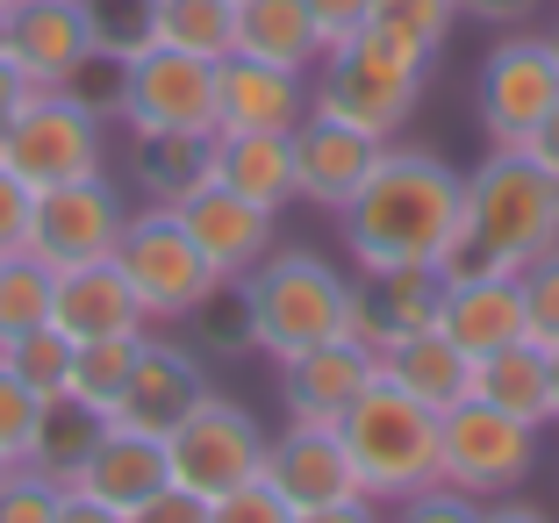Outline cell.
<instances>
[{
	"mask_svg": "<svg viewBox=\"0 0 559 523\" xmlns=\"http://www.w3.org/2000/svg\"><path fill=\"white\" fill-rule=\"evenodd\" d=\"M373 22H380V29L416 36V44L438 58L444 36H452V22H460V0H373Z\"/></svg>",
	"mask_w": 559,
	"mask_h": 523,
	"instance_id": "36",
	"label": "cell"
},
{
	"mask_svg": "<svg viewBox=\"0 0 559 523\" xmlns=\"http://www.w3.org/2000/svg\"><path fill=\"white\" fill-rule=\"evenodd\" d=\"M424 80H430V50L402 29L366 22L352 44L323 50L309 108L330 115V122H352V130L380 136V144H395V130L416 115V100H424Z\"/></svg>",
	"mask_w": 559,
	"mask_h": 523,
	"instance_id": "4",
	"label": "cell"
},
{
	"mask_svg": "<svg viewBox=\"0 0 559 523\" xmlns=\"http://www.w3.org/2000/svg\"><path fill=\"white\" fill-rule=\"evenodd\" d=\"M209 366L187 352V344H165V337H144L136 352V373H130V394L116 402V424L144 430V438H173L187 416L209 402Z\"/></svg>",
	"mask_w": 559,
	"mask_h": 523,
	"instance_id": "16",
	"label": "cell"
},
{
	"mask_svg": "<svg viewBox=\"0 0 559 523\" xmlns=\"http://www.w3.org/2000/svg\"><path fill=\"white\" fill-rule=\"evenodd\" d=\"M287 151H295V201H309V209H323V215H345L352 201H359V187L373 180V165H380L388 144L309 108L295 130H287Z\"/></svg>",
	"mask_w": 559,
	"mask_h": 523,
	"instance_id": "13",
	"label": "cell"
},
{
	"mask_svg": "<svg viewBox=\"0 0 559 523\" xmlns=\"http://www.w3.org/2000/svg\"><path fill=\"white\" fill-rule=\"evenodd\" d=\"M100 438H108V416L86 409V402H72V394H50L22 466H36V474L58 480V488H80V474H86V459H94Z\"/></svg>",
	"mask_w": 559,
	"mask_h": 523,
	"instance_id": "28",
	"label": "cell"
},
{
	"mask_svg": "<svg viewBox=\"0 0 559 523\" xmlns=\"http://www.w3.org/2000/svg\"><path fill=\"white\" fill-rule=\"evenodd\" d=\"M545 0H460V22H480V29H524Z\"/></svg>",
	"mask_w": 559,
	"mask_h": 523,
	"instance_id": "43",
	"label": "cell"
},
{
	"mask_svg": "<svg viewBox=\"0 0 559 523\" xmlns=\"http://www.w3.org/2000/svg\"><path fill=\"white\" fill-rule=\"evenodd\" d=\"M180 223L194 229L201 259L215 265V280H223V287H237V280H245L251 265L280 245V215L251 209L245 194H230V187H215V180L201 187V194L180 201Z\"/></svg>",
	"mask_w": 559,
	"mask_h": 523,
	"instance_id": "19",
	"label": "cell"
},
{
	"mask_svg": "<svg viewBox=\"0 0 559 523\" xmlns=\"http://www.w3.org/2000/svg\"><path fill=\"white\" fill-rule=\"evenodd\" d=\"M122 229H130V201L108 173H86V180L44 187L36 194V223H29V259H44L50 273H72V265H100L116 259Z\"/></svg>",
	"mask_w": 559,
	"mask_h": 523,
	"instance_id": "12",
	"label": "cell"
},
{
	"mask_svg": "<svg viewBox=\"0 0 559 523\" xmlns=\"http://www.w3.org/2000/svg\"><path fill=\"white\" fill-rule=\"evenodd\" d=\"M50 323L66 330L72 344H100V337H136V330H151V316H144V301H136V287L122 280V265L100 259V265L58 273V287H50Z\"/></svg>",
	"mask_w": 559,
	"mask_h": 523,
	"instance_id": "20",
	"label": "cell"
},
{
	"mask_svg": "<svg viewBox=\"0 0 559 523\" xmlns=\"http://www.w3.org/2000/svg\"><path fill=\"white\" fill-rule=\"evenodd\" d=\"M380 373L395 380L402 394H416L424 409H438V416H452L460 402H474V359H466L438 323L416 330V337H402V344H388V352H380Z\"/></svg>",
	"mask_w": 559,
	"mask_h": 523,
	"instance_id": "24",
	"label": "cell"
},
{
	"mask_svg": "<svg viewBox=\"0 0 559 523\" xmlns=\"http://www.w3.org/2000/svg\"><path fill=\"white\" fill-rule=\"evenodd\" d=\"M230 50L237 58H259V66H280V72L323 66L309 0H237L230 8Z\"/></svg>",
	"mask_w": 559,
	"mask_h": 523,
	"instance_id": "25",
	"label": "cell"
},
{
	"mask_svg": "<svg viewBox=\"0 0 559 523\" xmlns=\"http://www.w3.org/2000/svg\"><path fill=\"white\" fill-rule=\"evenodd\" d=\"M0 359H8V366H15V373L29 380V388L44 394V402H50V394H66V373H72V337H66L58 323H44V330H29V337H15L8 352H0Z\"/></svg>",
	"mask_w": 559,
	"mask_h": 523,
	"instance_id": "33",
	"label": "cell"
},
{
	"mask_svg": "<svg viewBox=\"0 0 559 523\" xmlns=\"http://www.w3.org/2000/svg\"><path fill=\"white\" fill-rule=\"evenodd\" d=\"M438 295H444L438 273H366V280H352L345 337H359L380 359L388 344H402V337H416V330L438 323Z\"/></svg>",
	"mask_w": 559,
	"mask_h": 523,
	"instance_id": "21",
	"label": "cell"
},
{
	"mask_svg": "<svg viewBox=\"0 0 559 523\" xmlns=\"http://www.w3.org/2000/svg\"><path fill=\"white\" fill-rule=\"evenodd\" d=\"M209 523H295V509L280 502V488L259 474V480H245V488L215 495V502H209Z\"/></svg>",
	"mask_w": 559,
	"mask_h": 523,
	"instance_id": "38",
	"label": "cell"
},
{
	"mask_svg": "<svg viewBox=\"0 0 559 523\" xmlns=\"http://www.w3.org/2000/svg\"><path fill=\"white\" fill-rule=\"evenodd\" d=\"M337 438H345L352 466H359V488L380 509H395L409 495H424L430 480H444V416L424 409L416 394H402L388 373L345 409Z\"/></svg>",
	"mask_w": 559,
	"mask_h": 523,
	"instance_id": "5",
	"label": "cell"
},
{
	"mask_svg": "<svg viewBox=\"0 0 559 523\" xmlns=\"http://www.w3.org/2000/svg\"><path fill=\"white\" fill-rule=\"evenodd\" d=\"M116 115L130 136H215V66L144 44L116 66Z\"/></svg>",
	"mask_w": 559,
	"mask_h": 523,
	"instance_id": "8",
	"label": "cell"
},
{
	"mask_svg": "<svg viewBox=\"0 0 559 523\" xmlns=\"http://www.w3.org/2000/svg\"><path fill=\"white\" fill-rule=\"evenodd\" d=\"M480 523H559V516H545V509L510 502V495H502V502H488V509H480Z\"/></svg>",
	"mask_w": 559,
	"mask_h": 523,
	"instance_id": "48",
	"label": "cell"
},
{
	"mask_svg": "<svg viewBox=\"0 0 559 523\" xmlns=\"http://www.w3.org/2000/svg\"><path fill=\"white\" fill-rule=\"evenodd\" d=\"M29 223H36V187L0 165V259H22L29 251Z\"/></svg>",
	"mask_w": 559,
	"mask_h": 523,
	"instance_id": "40",
	"label": "cell"
},
{
	"mask_svg": "<svg viewBox=\"0 0 559 523\" xmlns=\"http://www.w3.org/2000/svg\"><path fill=\"white\" fill-rule=\"evenodd\" d=\"M36 424H44V394L0 359V459H15V466H22V459H29Z\"/></svg>",
	"mask_w": 559,
	"mask_h": 523,
	"instance_id": "35",
	"label": "cell"
},
{
	"mask_svg": "<svg viewBox=\"0 0 559 523\" xmlns=\"http://www.w3.org/2000/svg\"><path fill=\"white\" fill-rule=\"evenodd\" d=\"M480 509H488V502H474V495H460L452 480H430L424 495H409V502H395V516H388V523H480Z\"/></svg>",
	"mask_w": 559,
	"mask_h": 523,
	"instance_id": "39",
	"label": "cell"
},
{
	"mask_svg": "<svg viewBox=\"0 0 559 523\" xmlns=\"http://www.w3.org/2000/svg\"><path fill=\"white\" fill-rule=\"evenodd\" d=\"M545 366H552V424H559V344L545 352Z\"/></svg>",
	"mask_w": 559,
	"mask_h": 523,
	"instance_id": "49",
	"label": "cell"
},
{
	"mask_svg": "<svg viewBox=\"0 0 559 523\" xmlns=\"http://www.w3.org/2000/svg\"><path fill=\"white\" fill-rule=\"evenodd\" d=\"M0 50H8V15H0Z\"/></svg>",
	"mask_w": 559,
	"mask_h": 523,
	"instance_id": "53",
	"label": "cell"
},
{
	"mask_svg": "<svg viewBox=\"0 0 559 523\" xmlns=\"http://www.w3.org/2000/svg\"><path fill=\"white\" fill-rule=\"evenodd\" d=\"M29 94H36V86L22 80V66L8 58V50H0V130H8V122L22 115V100H29Z\"/></svg>",
	"mask_w": 559,
	"mask_h": 523,
	"instance_id": "45",
	"label": "cell"
},
{
	"mask_svg": "<svg viewBox=\"0 0 559 523\" xmlns=\"http://www.w3.org/2000/svg\"><path fill=\"white\" fill-rule=\"evenodd\" d=\"M230 8L237 0H151V44L223 66L230 58Z\"/></svg>",
	"mask_w": 559,
	"mask_h": 523,
	"instance_id": "31",
	"label": "cell"
},
{
	"mask_svg": "<svg viewBox=\"0 0 559 523\" xmlns=\"http://www.w3.org/2000/svg\"><path fill=\"white\" fill-rule=\"evenodd\" d=\"M58 502H66V488L44 480L36 466H15L0 480V523H58Z\"/></svg>",
	"mask_w": 559,
	"mask_h": 523,
	"instance_id": "37",
	"label": "cell"
},
{
	"mask_svg": "<svg viewBox=\"0 0 559 523\" xmlns=\"http://www.w3.org/2000/svg\"><path fill=\"white\" fill-rule=\"evenodd\" d=\"M130 523H209V502H201V495H187L180 480H173V488H158Z\"/></svg>",
	"mask_w": 559,
	"mask_h": 523,
	"instance_id": "42",
	"label": "cell"
},
{
	"mask_svg": "<svg viewBox=\"0 0 559 523\" xmlns=\"http://www.w3.org/2000/svg\"><path fill=\"white\" fill-rule=\"evenodd\" d=\"M545 36H552V58H559V22H552V29H545Z\"/></svg>",
	"mask_w": 559,
	"mask_h": 523,
	"instance_id": "50",
	"label": "cell"
},
{
	"mask_svg": "<svg viewBox=\"0 0 559 523\" xmlns=\"http://www.w3.org/2000/svg\"><path fill=\"white\" fill-rule=\"evenodd\" d=\"M130 173L144 187V201L180 209L187 194H201L215 180V136H136Z\"/></svg>",
	"mask_w": 559,
	"mask_h": 523,
	"instance_id": "29",
	"label": "cell"
},
{
	"mask_svg": "<svg viewBox=\"0 0 559 523\" xmlns=\"http://www.w3.org/2000/svg\"><path fill=\"white\" fill-rule=\"evenodd\" d=\"M237 301H245L251 352H265L273 366H287V359H301V352H316V344L345 337L352 280L330 259L301 251V245H273L245 280H237Z\"/></svg>",
	"mask_w": 559,
	"mask_h": 523,
	"instance_id": "3",
	"label": "cell"
},
{
	"mask_svg": "<svg viewBox=\"0 0 559 523\" xmlns=\"http://www.w3.org/2000/svg\"><path fill=\"white\" fill-rule=\"evenodd\" d=\"M380 380V359L359 337H330L316 352L280 366V402H287V424H345V409Z\"/></svg>",
	"mask_w": 559,
	"mask_h": 523,
	"instance_id": "17",
	"label": "cell"
},
{
	"mask_svg": "<svg viewBox=\"0 0 559 523\" xmlns=\"http://www.w3.org/2000/svg\"><path fill=\"white\" fill-rule=\"evenodd\" d=\"M265 444L273 438H265V424L245 402L209 394V402L165 438V459H173V480H180L187 495L215 502V495H230V488H245V480L265 474Z\"/></svg>",
	"mask_w": 559,
	"mask_h": 523,
	"instance_id": "11",
	"label": "cell"
},
{
	"mask_svg": "<svg viewBox=\"0 0 559 523\" xmlns=\"http://www.w3.org/2000/svg\"><path fill=\"white\" fill-rule=\"evenodd\" d=\"M116 265L136 287V301H144L151 323H187V316H201L215 295H223V280H215L209 259H201V245H194V229L180 223V209H158V201L130 209Z\"/></svg>",
	"mask_w": 559,
	"mask_h": 523,
	"instance_id": "6",
	"label": "cell"
},
{
	"mask_svg": "<svg viewBox=\"0 0 559 523\" xmlns=\"http://www.w3.org/2000/svg\"><path fill=\"white\" fill-rule=\"evenodd\" d=\"M215 187L245 194L265 215H287L295 209V151H287V136H215Z\"/></svg>",
	"mask_w": 559,
	"mask_h": 523,
	"instance_id": "26",
	"label": "cell"
},
{
	"mask_svg": "<svg viewBox=\"0 0 559 523\" xmlns=\"http://www.w3.org/2000/svg\"><path fill=\"white\" fill-rule=\"evenodd\" d=\"M50 287H58V273L44 259H29V251L22 259H0V352L50 323Z\"/></svg>",
	"mask_w": 559,
	"mask_h": 523,
	"instance_id": "32",
	"label": "cell"
},
{
	"mask_svg": "<svg viewBox=\"0 0 559 523\" xmlns=\"http://www.w3.org/2000/svg\"><path fill=\"white\" fill-rule=\"evenodd\" d=\"M58 523H130V516H116L108 502H94V495L66 488V502H58Z\"/></svg>",
	"mask_w": 559,
	"mask_h": 523,
	"instance_id": "46",
	"label": "cell"
},
{
	"mask_svg": "<svg viewBox=\"0 0 559 523\" xmlns=\"http://www.w3.org/2000/svg\"><path fill=\"white\" fill-rule=\"evenodd\" d=\"M158 488H173L165 438H144V430H130V424H108V438L94 444V459H86V474H80V495L108 502L116 516H136Z\"/></svg>",
	"mask_w": 559,
	"mask_h": 523,
	"instance_id": "23",
	"label": "cell"
},
{
	"mask_svg": "<svg viewBox=\"0 0 559 523\" xmlns=\"http://www.w3.org/2000/svg\"><path fill=\"white\" fill-rule=\"evenodd\" d=\"M309 115V72H280L259 58L215 66V136H287Z\"/></svg>",
	"mask_w": 559,
	"mask_h": 523,
	"instance_id": "15",
	"label": "cell"
},
{
	"mask_svg": "<svg viewBox=\"0 0 559 523\" xmlns=\"http://www.w3.org/2000/svg\"><path fill=\"white\" fill-rule=\"evenodd\" d=\"M295 523H388V509L373 495H352V502H323V509H295Z\"/></svg>",
	"mask_w": 559,
	"mask_h": 523,
	"instance_id": "44",
	"label": "cell"
},
{
	"mask_svg": "<svg viewBox=\"0 0 559 523\" xmlns=\"http://www.w3.org/2000/svg\"><path fill=\"white\" fill-rule=\"evenodd\" d=\"M474 108H480V130H488L495 151H524L531 130H538L545 115L559 108V58H552V36L502 29V44L480 58Z\"/></svg>",
	"mask_w": 559,
	"mask_h": 523,
	"instance_id": "9",
	"label": "cell"
},
{
	"mask_svg": "<svg viewBox=\"0 0 559 523\" xmlns=\"http://www.w3.org/2000/svg\"><path fill=\"white\" fill-rule=\"evenodd\" d=\"M15 8H22V0H0V15H15Z\"/></svg>",
	"mask_w": 559,
	"mask_h": 523,
	"instance_id": "51",
	"label": "cell"
},
{
	"mask_svg": "<svg viewBox=\"0 0 559 523\" xmlns=\"http://www.w3.org/2000/svg\"><path fill=\"white\" fill-rule=\"evenodd\" d=\"M516 295H524V337L552 352L559 344V245L538 251V259L516 273Z\"/></svg>",
	"mask_w": 559,
	"mask_h": 523,
	"instance_id": "34",
	"label": "cell"
},
{
	"mask_svg": "<svg viewBox=\"0 0 559 523\" xmlns=\"http://www.w3.org/2000/svg\"><path fill=\"white\" fill-rule=\"evenodd\" d=\"M8 474H15V459H0V480H8Z\"/></svg>",
	"mask_w": 559,
	"mask_h": 523,
	"instance_id": "52",
	"label": "cell"
},
{
	"mask_svg": "<svg viewBox=\"0 0 559 523\" xmlns=\"http://www.w3.org/2000/svg\"><path fill=\"white\" fill-rule=\"evenodd\" d=\"M144 337H151V330H136V337H100V344H72L66 394L116 424V402L130 394V373H136V352H144Z\"/></svg>",
	"mask_w": 559,
	"mask_h": 523,
	"instance_id": "30",
	"label": "cell"
},
{
	"mask_svg": "<svg viewBox=\"0 0 559 523\" xmlns=\"http://www.w3.org/2000/svg\"><path fill=\"white\" fill-rule=\"evenodd\" d=\"M0 165L29 180L36 194L44 187H66L86 180V173H108V136H100V108L72 86L58 94H29L22 115L0 130Z\"/></svg>",
	"mask_w": 559,
	"mask_h": 523,
	"instance_id": "7",
	"label": "cell"
},
{
	"mask_svg": "<svg viewBox=\"0 0 559 523\" xmlns=\"http://www.w3.org/2000/svg\"><path fill=\"white\" fill-rule=\"evenodd\" d=\"M438 330L460 344L466 359H488V352L516 344V337H524V295H516V273L444 280V295H438Z\"/></svg>",
	"mask_w": 559,
	"mask_h": 523,
	"instance_id": "22",
	"label": "cell"
},
{
	"mask_svg": "<svg viewBox=\"0 0 559 523\" xmlns=\"http://www.w3.org/2000/svg\"><path fill=\"white\" fill-rule=\"evenodd\" d=\"M538 474V424H516L495 402H460L444 416V480L474 502H502Z\"/></svg>",
	"mask_w": 559,
	"mask_h": 523,
	"instance_id": "10",
	"label": "cell"
},
{
	"mask_svg": "<svg viewBox=\"0 0 559 523\" xmlns=\"http://www.w3.org/2000/svg\"><path fill=\"white\" fill-rule=\"evenodd\" d=\"M265 480L280 488L287 509H323V502H352L359 488V466H352L345 438L330 424H287L265 444Z\"/></svg>",
	"mask_w": 559,
	"mask_h": 523,
	"instance_id": "18",
	"label": "cell"
},
{
	"mask_svg": "<svg viewBox=\"0 0 559 523\" xmlns=\"http://www.w3.org/2000/svg\"><path fill=\"white\" fill-rule=\"evenodd\" d=\"M552 245H559V180L531 151H488L466 173V237L444 251L438 280L524 273Z\"/></svg>",
	"mask_w": 559,
	"mask_h": 523,
	"instance_id": "2",
	"label": "cell"
},
{
	"mask_svg": "<svg viewBox=\"0 0 559 523\" xmlns=\"http://www.w3.org/2000/svg\"><path fill=\"white\" fill-rule=\"evenodd\" d=\"M337 223L359 273H438L444 251L466 237V173L438 151L388 144Z\"/></svg>",
	"mask_w": 559,
	"mask_h": 523,
	"instance_id": "1",
	"label": "cell"
},
{
	"mask_svg": "<svg viewBox=\"0 0 559 523\" xmlns=\"http://www.w3.org/2000/svg\"><path fill=\"white\" fill-rule=\"evenodd\" d=\"M474 394L495 402V409H510L516 424H552V366H545V344L516 337L488 359H474Z\"/></svg>",
	"mask_w": 559,
	"mask_h": 523,
	"instance_id": "27",
	"label": "cell"
},
{
	"mask_svg": "<svg viewBox=\"0 0 559 523\" xmlns=\"http://www.w3.org/2000/svg\"><path fill=\"white\" fill-rule=\"evenodd\" d=\"M524 151H531V158H538V165H545V173H552V180H559V108H552V115H545L538 130H531V144H524Z\"/></svg>",
	"mask_w": 559,
	"mask_h": 523,
	"instance_id": "47",
	"label": "cell"
},
{
	"mask_svg": "<svg viewBox=\"0 0 559 523\" xmlns=\"http://www.w3.org/2000/svg\"><path fill=\"white\" fill-rule=\"evenodd\" d=\"M309 22H316V44L337 50L373 22V0H309Z\"/></svg>",
	"mask_w": 559,
	"mask_h": 523,
	"instance_id": "41",
	"label": "cell"
},
{
	"mask_svg": "<svg viewBox=\"0 0 559 523\" xmlns=\"http://www.w3.org/2000/svg\"><path fill=\"white\" fill-rule=\"evenodd\" d=\"M8 58L22 66V80L36 94H58L80 72H94L100 44H94V8L86 0H22L8 15Z\"/></svg>",
	"mask_w": 559,
	"mask_h": 523,
	"instance_id": "14",
	"label": "cell"
}]
</instances>
